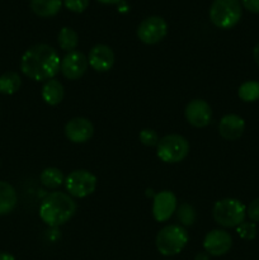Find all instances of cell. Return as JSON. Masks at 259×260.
I'll use <instances>...</instances> for the list:
<instances>
[{
  "label": "cell",
  "mask_w": 259,
  "mask_h": 260,
  "mask_svg": "<svg viewBox=\"0 0 259 260\" xmlns=\"http://www.w3.org/2000/svg\"><path fill=\"white\" fill-rule=\"evenodd\" d=\"M233 246V238L225 230H212L203 239V248L210 256H221L229 253Z\"/></svg>",
  "instance_id": "obj_10"
},
{
  "label": "cell",
  "mask_w": 259,
  "mask_h": 260,
  "mask_svg": "<svg viewBox=\"0 0 259 260\" xmlns=\"http://www.w3.org/2000/svg\"><path fill=\"white\" fill-rule=\"evenodd\" d=\"M184 114L188 123L198 127V128L208 126L211 119H212L211 106L203 99H193V101H190L185 107Z\"/></svg>",
  "instance_id": "obj_11"
},
{
  "label": "cell",
  "mask_w": 259,
  "mask_h": 260,
  "mask_svg": "<svg viewBox=\"0 0 259 260\" xmlns=\"http://www.w3.org/2000/svg\"><path fill=\"white\" fill-rule=\"evenodd\" d=\"M40 180L43 187L55 189V188H58L65 182V177H63V173L57 168H46L41 173Z\"/></svg>",
  "instance_id": "obj_20"
},
{
  "label": "cell",
  "mask_w": 259,
  "mask_h": 260,
  "mask_svg": "<svg viewBox=\"0 0 259 260\" xmlns=\"http://www.w3.org/2000/svg\"><path fill=\"white\" fill-rule=\"evenodd\" d=\"M240 0H215L210 8V19L221 29L235 27L241 19Z\"/></svg>",
  "instance_id": "obj_5"
},
{
  "label": "cell",
  "mask_w": 259,
  "mask_h": 260,
  "mask_svg": "<svg viewBox=\"0 0 259 260\" xmlns=\"http://www.w3.org/2000/svg\"><path fill=\"white\" fill-rule=\"evenodd\" d=\"M88 57L80 51H71L66 53L65 57L61 60L60 70L62 75L69 80H76L81 78L88 70Z\"/></svg>",
  "instance_id": "obj_9"
},
{
  "label": "cell",
  "mask_w": 259,
  "mask_h": 260,
  "mask_svg": "<svg viewBox=\"0 0 259 260\" xmlns=\"http://www.w3.org/2000/svg\"><path fill=\"white\" fill-rule=\"evenodd\" d=\"M61 60L57 51L46 43H37L28 48L20 60V70L36 81H47L60 71Z\"/></svg>",
  "instance_id": "obj_1"
},
{
  "label": "cell",
  "mask_w": 259,
  "mask_h": 260,
  "mask_svg": "<svg viewBox=\"0 0 259 260\" xmlns=\"http://www.w3.org/2000/svg\"><path fill=\"white\" fill-rule=\"evenodd\" d=\"M63 5L74 13H83L88 8L89 0H63Z\"/></svg>",
  "instance_id": "obj_26"
},
{
  "label": "cell",
  "mask_w": 259,
  "mask_h": 260,
  "mask_svg": "<svg viewBox=\"0 0 259 260\" xmlns=\"http://www.w3.org/2000/svg\"><path fill=\"white\" fill-rule=\"evenodd\" d=\"M188 152H189V142L180 135H167L161 137L156 145L157 157L168 164L182 161L187 157Z\"/></svg>",
  "instance_id": "obj_6"
},
{
  "label": "cell",
  "mask_w": 259,
  "mask_h": 260,
  "mask_svg": "<svg viewBox=\"0 0 259 260\" xmlns=\"http://www.w3.org/2000/svg\"><path fill=\"white\" fill-rule=\"evenodd\" d=\"M18 202V196L14 187L8 182L0 180V216L12 212Z\"/></svg>",
  "instance_id": "obj_16"
},
{
  "label": "cell",
  "mask_w": 259,
  "mask_h": 260,
  "mask_svg": "<svg viewBox=\"0 0 259 260\" xmlns=\"http://www.w3.org/2000/svg\"><path fill=\"white\" fill-rule=\"evenodd\" d=\"M177 211V197L170 190H163L154 196L152 216L157 222H165Z\"/></svg>",
  "instance_id": "obj_12"
},
{
  "label": "cell",
  "mask_w": 259,
  "mask_h": 260,
  "mask_svg": "<svg viewBox=\"0 0 259 260\" xmlns=\"http://www.w3.org/2000/svg\"><path fill=\"white\" fill-rule=\"evenodd\" d=\"M63 183L69 194L76 198H85L95 190L96 177L89 170L79 169L71 172Z\"/></svg>",
  "instance_id": "obj_7"
},
{
  "label": "cell",
  "mask_w": 259,
  "mask_h": 260,
  "mask_svg": "<svg viewBox=\"0 0 259 260\" xmlns=\"http://www.w3.org/2000/svg\"><path fill=\"white\" fill-rule=\"evenodd\" d=\"M102 4H117V3L122 2V0H98Z\"/></svg>",
  "instance_id": "obj_32"
},
{
  "label": "cell",
  "mask_w": 259,
  "mask_h": 260,
  "mask_svg": "<svg viewBox=\"0 0 259 260\" xmlns=\"http://www.w3.org/2000/svg\"><path fill=\"white\" fill-rule=\"evenodd\" d=\"M57 42L61 50L66 51V52H71V51H75L76 46H78L79 36L73 28L63 27L58 32Z\"/></svg>",
  "instance_id": "obj_21"
},
{
  "label": "cell",
  "mask_w": 259,
  "mask_h": 260,
  "mask_svg": "<svg viewBox=\"0 0 259 260\" xmlns=\"http://www.w3.org/2000/svg\"><path fill=\"white\" fill-rule=\"evenodd\" d=\"M189 240L188 231L180 225H168L156 235V249L165 256L179 254Z\"/></svg>",
  "instance_id": "obj_3"
},
{
  "label": "cell",
  "mask_w": 259,
  "mask_h": 260,
  "mask_svg": "<svg viewBox=\"0 0 259 260\" xmlns=\"http://www.w3.org/2000/svg\"><path fill=\"white\" fill-rule=\"evenodd\" d=\"M22 85V79L15 71H7L0 76V93L5 95H12L17 93Z\"/></svg>",
  "instance_id": "obj_19"
},
{
  "label": "cell",
  "mask_w": 259,
  "mask_h": 260,
  "mask_svg": "<svg viewBox=\"0 0 259 260\" xmlns=\"http://www.w3.org/2000/svg\"><path fill=\"white\" fill-rule=\"evenodd\" d=\"M246 215L250 218L251 222H259V198H255L249 203V206L246 207Z\"/></svg>",
  "instance_id": "obj_27"
},
{
  "label": "cell",
  "mask_w": 259,
  "mask_h": 260,
  "mask_svg": "<svg viewBox=\"0 0 259 260\" xmlns=\"http://www.w3.org/2000/svg\"><path fill=\"white\" fill-rule=\"evenodd\" d=\"M195 260H210V255H208L207 253H198L197 255H196Z\"/></svg>",
  "instance_id": "obj_30"
},
{
  "label": "cell",
  "mask_w": 259,
  "mask_h": 260,
  "mask_svg": "<svg viewBox=\"0 0 259 260\" xmlns=\"http://www.w3.org/2000/svg\"><path fill=\"white\" fill-rule=\"evenodd\" d=\"M177 218L180 222V225L184 226H192L196 221V211L193 206L189 203H182L179 207L177 208Z\"/></svg>",
  "instance_id": "obj_23"
},
{
  "label": "cell",
  "mask_w": 259,
  "mask_h": 260,
  "mask_svg": "<svg viewBox=\"0 0 259 260\" xmlns=\"http://www.w3.org/2000/svg\"><path fill=\"white\" fill-rule=\"evenodd\" d=\"M63 132L69 141L74 142V144H84V142L89 141L94 135V127L89 119L76 117V118L70 119L65 124Z\"/></svg>",
  "instance_id": "obj_13"
},
{
  "label": "cell",
  "mask_w": 259,
  "mask_h": 260,
  "mask_svg": "<svg viewBox=\"0 0 259 260\" xmlns=\"http://www.w3.org/2000/svg\"><path fill=\"white\" fill-rule=\"evenodd\" d=\"M89 66L98 73H107L114 65V53L109 46L99 43L89 52Z\"/></svg>",
  "instance_id": "obj_14"
},
{
  "label": "cell",
  "mask_w": 259,
  "mask_h": 260,
  "mask_svg": "<svg viewBox=\"0 0 259 260\" xmlns=\"http://www.w3.org/2000/svg\"><path fill=\"white\" fill-rule=\"evenodd\" d=\"M62 5V0H30V9L38 17H53Z\"/></svg>",
  "instance_id": "obj_18"
},
{
  "label": "cell",
  "mask_w": 259,
  "mask_h": 260,
  "mask_svg": "<svg viewBox=\"0 0 259 260\" xmlns=\"http://www.w3.org/2000/svg\"><path fill=\"white\" fill-rule=\"evenodd\" d=\"M238 95L241 101L251 103L259 99V81L249 80L239 86Z\"/></svg>",
  "instance_id": "obj_22"
},
{
  "label": "cell",
  "mask_w": 259,
  "mask_h": 260,
  "mask_svg": "<svg viewBox=\"0 0 259 260\" xmlns=\"http://www.w3.org/2000/svg\"><path fill=\"white\" fill-rule=\"evenodd\" d=\"M253 56H254V60H255L256 65L259 66V42L256 43L255 47H254V50H253Z\"/></svg>",
  "instance_id": "obj_29"
},
{
  "label": "cell",
  "mask_w": 259,
  "mask_h": 260,
  "mask_svg": "<svg viewBox=\"0 0 259 260\" xmlns=\"http://www.w3.org/2000/svg\"><path fill=\"white\" fill-rule=\"evenodd\" d=\"M140 142L145 146H156L157 142H159V135H157L156 131L151 128H145L140 132L139 135Z\"/></svg>",
  "instance_id": "obj_25"
},
{
  "label": "cell",
  "mask_w": 259,
  "mask_h": 260,
  "mask_svg": "<svg viewBox=\"0 0 259 260\" xmlns=\"http://www.w3.org/2000/svg\"><path fill=\"white\" fill-rule=\"evenodd\" d=\"M244 7L251 13H259V0H241Z\"/></svg>",
  "instance_id": "obj_28"
},
{
  "label": "cell",
  "mask_w": 259,
  "mask_h": 260,
  "mask_svg": "<svg viewBox=\"0 0 259 260\" xmlns=\"http://www.w3.org/2000/svg\"><path fill=\"white\" fill-rule=\"evenodd\" d=\"M244 129H245V121L238 114H226L218 123V132L221 137L230 141L240 139L241 135L244 134Z\"/></svg>",
  "instance_id": "obj_15"
},
{
  "label": "cell",
  "mask_w": 259,
  "mask_h": 260,
  "mask_svg": "<svg viewBox=\"0 0 259 260\" xmlns=\"http://www.w3.org/2000/svg\"><path fill=\"white\" fill-rule=\"evenodd\" d=\"M168 33V24L161 17L152 15L142 20L137 27V37L146 45L160 42Z\"/></svg>",
  "instance_id": "obj_8"
},
{
  "label": "cell",
  "mask_w": 259,
  "mask_h": 260,
  "mask_svg": "<svg viewBox=\"0 0 259 260\" xmlns=\"http://www.w3.org/2000/svg\"><path fill=\"white\" fill-rule=\"evenodd\" d=\"M65 95L63 85L56 79H50L45 83L42 88V98L48 106H57L62 102Z\"/></svg>",
  "instance_id": "obj_17"
},
{
  "label": "cell",
  "mask_w": 259,
  "mask_h": 260,
  "mask_svg": "<svg viewBox=\"0 0 259 260\" xmlns=\"http://www.w3.org/2000/svg\"><path fill=\"white\" fill-rule=\"evenodd\" d=\"M236 233L244 240H253L256 236V226L254 222H245L244 221L236 228Z\"/></svg>",
  "instance_id": "obj_24"
},
{
  "label": "cell",
  "mask_w": 259,
  "mask_h": 260,
  "mask_svg": "<svg viewBox=\"0 0 259 260\" xmlns=\"http://www.w3.org/2000/svg\"><path fill=\"white\" fill-rule=\"evenodd\" d=\"M0 260H15L14 256L8 253H0Z\"/></svg>",
  "instance_id": "obj_31"
},
{
  "label": "cell",
  "mask_w": 259,
  "mask_h": 260,
  "mask_svg": "<svg viewBox=\"0 0 259 260\" xmlns=\"http://www.w3.org/2000/svg\"><path fill=\"white\" fill-rule=\"evenodd\" d=\"M213 220L222 228H238L245 221L246 207L235 198H225L217 201L212 210Z\"/></svg>",
  "instance_id": "obj_4"
},
{
  "label": "cell",
  "mask_w": 259,
  "mask_h": 260,
  "mask_svg": "<svg viewBox=\"0 0 259 260\" xmlns=\"http://www.w3.org/2000/svg\"><path fill=\"white\" fill-rule=\"evenodd\" d=\"M40 217L50 228H58L71 220L76 212V203L63 192L48 193L40 206Z\"/></svg>",
  "instance_id": "obj_2"
}]
</instances>
